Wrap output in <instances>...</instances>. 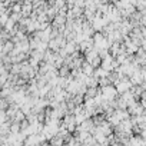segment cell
Returning <instances> with one entry per match:
<instances>
[{"label":"cell","mask_w":146,"mask_h":146,"mask_svg":"<svg viewBox=\"0 0 146 146\" xmlns=\"http://www.w3.org/2000/svg\"><path fill=\"white\" fill-rule=\"evenodd\" d=\"M80 70H82V73H85L86 76H90L92 73H93V67H92V64H90L88 60H83V62H82Z\"/></svg>","instance_id":"cell-1"},{"label":"cell","mask_w":146,"mask_h":146,"mask_svg":"<svg viewBox=\"0 0 146 146\" xmlns=\"http://www.w3.org/2000/svg\"><path fill=\"white\" fill-rule=\"evenodd\" d=\"M7 106H9V102L6 100V98H0V110H6L7 109Z\"/></svg>","instance_id":"cell-5"},{"label":"cell","mask_w":146,"mask_h":146,"mask_svg":"<svg viewBox=\"0 0 146 146\" xmlns=\"http://www.w3.org/2000/svg\"><path fill=\"white\" fill-rule=\"evenodd\" d=\"M100 62H102V59H100L99 56H95L89 63H90V64H92V67L95 69V67H99V66H100Z\"/></svg>","instance_id":"cell-4"},{"label":"cell","mask_w":146,"mask_h":146,"mask_svg":"<svg viewBox=\"0 0 146 146\" xmlns=\"http://www.w3.org/2000/svg\"><path fill=\"white\" fill-rule=\"evenodd\" d=\"M25 117H26V115H25L20 109H17V110H16V113L13 115V117H12V122H17V123H20Z\"/></svg>","instance_id":"cell-2"},{"label":"cell","mask_w":146,"mask_h":146,"mask_svg":"<svg viewBox=\"0 0 146 146\" xmlns=\"http://www.w3.org/2000/svg\"><path fill=\"white\" fill-rule=\"evenodd\" d=\"M7 20H9V12H5V13L0 15V26H2V27H5Z\"/></svg>","instance_id":"cell-3"}]
</instances>
